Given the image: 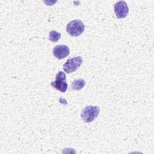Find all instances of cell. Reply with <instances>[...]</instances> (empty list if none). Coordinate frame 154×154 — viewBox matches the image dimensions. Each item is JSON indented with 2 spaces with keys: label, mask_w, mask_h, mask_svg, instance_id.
<instances>
[{
  "label": "cell",
  "mask_w": 154,
  "mask_h": 154,
  "mask_svg": "<svg viewBox=\"0 0 154 154\" xmlns=\"http://www.w3.org/2000/svg\"><path fill=\"white\" fill-rule=\"evenodd\" d=\"M100 108L97 106L89 105L82 109L81 113V117L87 123L93 121L99 115Z\"/></svg>",
  "instance_id": "cell-1"
},
{
  "label": "cell",
  "mask_w": 154,
  "mask_h": 154,
  "mask_svg": "<svg viewBox=\"0 0 154 154\" xmlns=\"http://www.w3.org/2000/svg\"><path fill=\"white\" fill-rule=\"evenodd\" d=\"M85 30V26L80 20L76 19L70 22L66 26V31L72 36L77 37Z\"/></svg>",
  "instance_id": "cell-2"
},
{
  "label": "cell",
  "mask_w": 154,
  "mask_h": 154,
  "mask_svg": "<svg viewBox=\"0 0 154 154\" xmlns=\"http://www.w3.org/2000/svg\"><path fill=\"white\" fill-rule=\"evenodd\" d=\"M51 85L52 87L64 93L68 87V84L66 82V76L62 71H59L55 76V80L51 82Z\"/></svg>",
  "instance_id": "cell-3"
},
{
  "label": "cell",
  "mask_w": 154,
  "mask_h": 154,
  "mask_svg": "<svg viewBox=\"0 0 154 154\" xmlns=\"http://www.w3.org/2000/svg\"><path fill=\"white\" fill-rule=\"evenodd\" d=\"M82 58L81 56L69 59L63 65V70L67 73H72L78 70L82 63Z\"/></svg>",
  "instance_id": "cell-4"
},
{
  "label": "cell",
  "mask_w": 154,
  "mask_h": 154,
  "mask_svg": "<svg viewBox=\"0 0 154 154\" xmlns=\"http://www.w3.org/2000/svg\"><path fill=\"white\" fill-rule=\"evenodd\" d=\"M114 12L117 18L122 19L126 17L129 13V8L126 2L124 1H120L114 5Z\"/></svg>",
  "instance_id": "cell-5"
},
{
  "label": "cell",
  "mask_w": 154,
  "mask_h": 154,
  "mask_svg": "<svg viewBox=\"0 0 154 154\" xmlns=\"http://www.w3.org/2000/svg\"><path fill=\"white\" fill-rule=\"evenodd\" d=\"M52 52L55 58L61 60L69 55L70 49L66 45H57L54 47Z\"/></svg>",
  "instance_id": "cell-6"
},
{
  "label": "cell",
  "mask_w": 154,
  "mask_h": 154,
  "mask_svg": "<svg viewBox=\"0 0 154 154\" xmlns=\"http://www.w3.org/2000/svg\"><path fill=\"white\" fill-rule=\"evenodd\" d=\"M85 85V81L83 79L74 80L71 84V88L74 90H80Z\"/></svg>",
  "instance_id": "cell-7"
},
{
  "label": "cell",
  "mask_w": 154,
  "mask_h": 154,
  "mask_svg": "<svg viewBox=\"0 0 154 154\" xmlns=\"http://www.w3.org/2000/svg\"><path fill=\"white\" fill-rule=\"evenodd\" d=\"M61 38V34L60 32H57L56 31H51L49 32V40L52 42H57Z\"/></svg>",
  "instance_id": "cell-8"
}]
</instances>
